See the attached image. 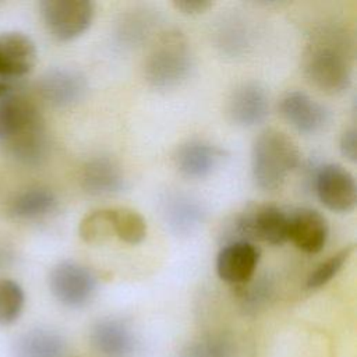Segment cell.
Listing matches in <instances>:
<instances>
[{"label": "cell", "mask_w": 357, "mask_h": 357, "mask_svg": "<svg viewBox=\"0 0 357 357\" xmlns=\"http://www.w3.org/2000/svg\"><path fill=\"white\" fill-rule=\"evenodd\" d=\"M49 287L60 304L70 308H79L93 298L98 289V278L88 266L67 259L52 268Z\"/></svg>", "instance_id": "277c9868"}, {"label": "cell", "mask_w": 357, "mask_h": 357, "mask_svg": "<svg viewBox=\"0 0 357 357\" xmlns=\"http://www.w3.org/2000/svg\"><path fill=\"white\" fill-rule=\"evenodd\" d=\"M92 347L103 357H130L137 349V339L124 321L99 319L89 333Z\"/></svg>", "instance_id": "7c38bea8"}, {"label": "cell", "mask_w": 357, "mask_h": 357, "mask_svg": "<svg viewBox=\"0 0 357 357\" xmlns=\"http://www.w3.org/2000/svg\"><path fill=\"white\" fill-rule=\"evenodd\" d=\"M236 240L279 245L289 240V215L275 205H261L240 215L234 223Z\"/></svg>", "instance_id": "8992f818"}, {"label": "cell", "mask_w": 357, "mask_h": 357, "mask_svg": "<svg viewBox=\"0 0 357 357\" xmlns=\"http://www.w3.org/2000/svg\"><path fill=\"white\" fill-rule=\"evenodd\" d=\"M6 152L17 162L26 166L40 165L47 156L49 139L45 124L39 123L22 134L3 144Z\"/></svg>", "instance_id": "d6986e66"}, {"label": "cell", "mask_w": 357, "mask_h": 357, "mask_svg": "<svg viewBox=\"0 0 357 357\" xmlns=\"http://www.w3.org/2000/svg\"><path fill=\"white\" fill-rule=\"evenodd\" d=\"M113 236L128 244H138L146 237V222L134 209L110 208Z\"/></svg>", "instance_id": "7402d4cb"}, {"label": "cell", "mask_w": 357, "mask_h": 357, "mask_svg": "<svg viewBox=\"0 0 357 357\" xmlns=\"http://www.w3.org/2000/svg\"><path fill=\"white\" fill-rule=\"evenodd\" d=\"M25 304L22 287L11 279H0V325L14 324Z\"/></svg>", "instance_id": "603a6c76"}, {"label": "cell", "mask_w": 357, "mask_h": 357, "mask_svg": "<svg viewBox=\"0 0 357 357\" xmlns=\"http://www.w3.org/2000/svg\"><path fill=\"white\" fill-rule=\"evenodd\" d=\"M79 181L84 191L95 197L117 194L126 185L121 167L106 156H96L86 160L81 169Z\"/></svg>", "instance_id": "e0dca14e"}, {"label": "cell", "mask_w": 357, "mask_h": 357, "mask_svg": "<svg viewBox=\"0 0 357 357\" xmlns=\"http://www.w3.org/2000/svg\"><path fill=\"white\" fill-rule=\"evenodd\" d=\"M163 218L176 234L192 233L205 219L202 204L184 192H167L162 199Z\"/></svg>", "instance_id": "ac0fdd59"}, {"label": "cell", "mask_w": 357, "mask_h": 357, "mask_svg": "<svg viewBox=\"0 0 357 357\" xmlns=\"http://www.w3.org/2000/svg\"><path fill=\"white\" fill-rule=\"evenodd\" d=\"M173 6L185 14H199L209 8L212 3L206 0H177L173 1Z\"/></svg>", "instance_id": "f1b7e54d"}, {"label": "cell", "mask_w": 357, "mask_h": 357, "mask_svg": "<svg viewBox=\"0 0 357 357\" xmlns=\"http://www.w3.org/2000/svg\"><path fill=\"white\" fill-rule=\"evenodd\" d=\"M300 160L296 142L283 131L266 128L261 131L251 148V172L255 184L273 191L283 185Z\"/></svg>", "instance_id": "7a4b0ae2"}, {"label": "cell", "mask_w": 357, "mask_h": 357, "mask_svg": "<svg viewBox=\"0 0 357 357\" xmlns=\"http://www.w3.org/2000/svg\"><path fill=\"white\" fill-rule=\"evenodd\" d=\"M315 191L319 201L331 211L349 212L356 205L354 176L342 165H322L315 174Z\"/></svg>", "instance_id": "52a82bcc"}, {"label": "cell", "mask_w": 357, "mask_h": 357, "mask_svg": "<svg viewBox=\"0 0 357 357\" xmlns=\"http://www.w3.org/2000/svg\"><path fill=\"white\" fill-rule=\"evenodd\" d=\"M38 93L52 106L66 107L81 100L88 89L86 78L73 68H53L38 81Z\"/></svg>", "instance_id": "9c48e42d"}, {"label": "cell", "mask_w": 357, "mask_h": 357, "mask_svg": "<svg viewBox=\"0 0 357 357\" xmlns=\"http://www.w3.org/2000/svg\"><path fill=\"white\" fill-rule=\"evenodd\" d=\"M192 67V54L187 39L177 31L162 33L149 50L144 74L149 85L166 89L181 84Z\"/></svg>", "instance_id": "3957f363"}, {"label": "cell", "mask_w": 357, "mask_h": 357, "mask_svg": "<svg viewBox=\"0 0 357 357\" xmlns=\"http://www.w3.org/2000/svg\"><path fill=\"white\" fill-rule=\"evenodd\" d=\"M57 198L46 187H31L14 195L8 212L17 219H39L54 211Z\"/></svg>", "instance_id": "44dd1931"}, {"label": "cell", "mask_w": 357, "mask_h": 357, "mask_svg": "<svg viewBox=\"0 0 357 357\" xmlns=\"http://www.w3.org/2000/svg\"><path fill=\"white\" fill-rule=\"evenodd\" d=\"M226 113L234 124L241 127H252L262 123L269 113L266 91L255 82L238 85L227 99Z\"/></svg>", "instance_id": "30bf717a"}, {"label": "cell", "mask_w": 357, "mask_h": 357, "mask_svg": "<svg viewBox=\"0 0 357 357\" xmlns=\"http://www.w3.org/2000/svg\"><path fill=\"white\" fill-rule=\"evenodd\" d=\"M282 116L301 132H317L328 121V110L303 91L287 92L279 103Z\"/></svg>", "instance_id": "4fadbf2b"}, {"label": "cell", "mask_w": 357, "mask_h": 357, "mask_svg": "<svg viewBox=\"0 0 357 357\" xmlns=\"http://www.w3.org/2000/svg\"><path fill=\"white\" fill-rule=\"evenodd\" d=\"M95 6L89 0H43L42 20L59 40H71L88 29L93 20Z\"/></svg>", "instance_id": "5b68a950"}, {"label": "cell", "mask_w": 357, "mask_h": 357, "mask_svg": "<svg viewBox=\"0 0 357 357\" xmlns=\"http://www.w3.org/2000/svg\"><path fill=\"white\" fill-rule=\"evenodd\" d=\"M353 250H354L353 244L346 245L342 250H339L337 252H335L333 255H331L328 259H325L319 265H317L315 269L308 275L305 286L308 289H318V287L326 284L328 282H331L332 278L336 276V273L342 269L344 262L349 259Z\"/></svg>", "instance_id": "d4e9b609"}, {"label": "cell", "mask_w": 357, "mask_h": 357, "mask_svg": "<svg viewBox=\"0 0 357 357\" xmlns=\"http://www.w3.org/2000/svg\"><path fill=\"white\" fill-rule=\"evenodd\" d=\"M339 148L344 158H347L350 160H356L357 146H356V130L354 128H349L342 134Z\"/></svg>", "instance_id": "83f0119b"}, {"label": "cell", "mask_w": 357, "mask_h": 357, "mask_svg": "<svg viewBox=\"0 0 357 357\" xmlns=\"http://www.w3.org/2000/svg\"><path fill=\"white\" fill-rule=\"evenodd\" d=\"M78 233L89 244H98L113 236L110 208L96 209L85 215L79 223Z\"/></svg>", "instance_id": "cb8c5ba5"}, {"label": "cell", "mask_w": 357, "mask_h": 357, "mask_svg": "<svg viewBox=\"0 0 357 357\" xmlns=\"http://www.w3.org/2000/svg\"><path fill=\"white\" fill-rule=\"evenodd\" d=\"M184 357H233V347L223 337H208L191 343Z\"/></svg>", "instance_id": "4316f807"}, {"label": "cell", "mask_w": 357, "mask_h": 357, "mask_svg": "<svg viewBox=\"0 0 357 357\" xmlns=\"http://www.w3.org/2000/svg\"><path fill=\"white\" fill-rule=\"evenodd\" d=\"M259 262V248L245 240H231L216 255L218 276L233 286H241L254 278Z\"/></svg>", "instance_id": "ba28073f"}, {"label": "cell", "mask_w": 357, "mask_h": 357, "mask_svg": "<svg viewBox=\"0 0 357 357\" xmlns=\"http://www.w3.org/2000/svg\"><path fill=\"white\" fill-rule=\"evenodd\" d=\"M36 63V46L22 32L0 33V78L22 79Z\"/></svg>", "instance_id": "8fae6325"}, {"label": "cell", "mask_w": 357, "mask_h": 357, "mask_svg": "<svg viewBox=\"0 0 357 357\" xmlns=\"http://www.w3.org/2000/svg\"><path fill=\"white\" fill-rule=\"evenodd\" d=\"M67 344L56 331L35 328L22 333L14 344L17 357H64Z\"/></svg>", "instance_id": "ffe728a7"}, {"label": "cell", "mask_w": 357, "mask_h": 357, "mask_svg": "<svg viewBox=\"0 0 357 357\" xmlns=\"http://www.w3.org/2000/svg\"><path fill=\"white\" fill-rule=\"evenodd\" d=\"M39 123H43V119L36 105L22 91L0 99L1 145Z\"/></svg>", "instance_id": "9a60e30c"}, {"label": "cell", "mask_w": 357, "mask_h": 357, "mask_svg": "<svg viewBox=\"0 0 357 357\" xmlns=\"http://www.w3.org/2000/svg\"><path fill=\"white\" fill-rule=\"evenodd\" d=\"M21 79H6L0 78V99H4L13 93L21 92L22 89Z\"/></svg>", "instance_id": "f546056e"}, {"label": "cell", "mask_w": 357, "mask_h": 357, "mask_svg": "<svg viewBox=\"0 0 357 357\" xmlns=\"http://www.w3.org/2000/svg\"><path fill=\"white\" fill-rule=\"evenodd\" d=\"M329 234L325 216L312 208H300L289 215V240L307 254L319 252Z\"/></svg>", "instance_id": "5bb4252c"}, {"label": "cell", "mask_w": 357, "mask_h": 357, "mask_svg": "<svg viewBox=\"0 0 357 357\" xmlns=\"http://www.w3.org/2000/svg\"><path fill=\"white\" fill-rule=\"evenodd\" d=\"M303 64L310 82L324 92L339 93L350 84L351 56L337 32L319 33L305 49Z\"/></svg>", "instance_id": "6da1fadb"}, {"label": "cell", "mask_w": 357, "mask_h": 357, "mask_svg": "<svg viewBox=\"0 0 357 357\" xmlns=\"http://www.w3.org/2000/svg\"><path fill=\"white\" fill-rule=\"evenodd\" d=\"M237 296L247 311L259 310L272 294V284L266 278L248 280L241 286H236Z\"/></svg>", "instance_id": "484cf974"}, {"label": "cell", "mask_w": 357, "mask_h": 357, "mask_svg": "<svg viewBox=\"0 0 357 357\" xmlns=\"http://www.w3.org/2000/svg\"><path fill=\"white\" fill-rule=\"evenodd\" d=\"M226 153L218 145L206 141H188L177 148L174 165L187 177L201 178L213 173L223 162Z\"/></svg>", "instance_id": "2e32d148"}]
</instances>
